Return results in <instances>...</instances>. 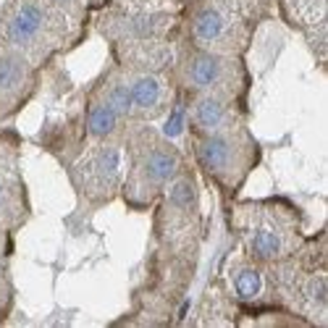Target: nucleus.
<instances>
[{
  "instance_id": "7ed1b4c3",
  "label": "nucleus",
  "mask_w": 328,
  "mask_h": 328,
  "mask_svg": "<svg viewBox=\"0 0 328 328\" xmlns=\"http://www.w3.org/2000/svg\"><path fill=\"white\" fill-rule=\"evenodd\" d=\"M189 76L197 87H210V84L218 82V76H221V63H218L213 55H200V58H194Z\"/></svg>"
},
{
  "instance_id": "f8f14e48",
  "label": "nucleus",
  "mask_w": 328,
  "mask_h": 328,
  "mask_svg": "<svg viewBox=\"0 0 328 328\" xmlns=\"http://www.w3.org/2000/svg\"><path fill=\"white\" fill-rule=\"evenodd\" d=\"M21 76V71H19V66L13 63V60H0V92H6V89H11L13 84H16V79Z\"/></svg>"
},
{
  "instance_id": "0eeeda50",
  "label": "nucleus",
  "mask_w": 328,
  "mask_h": 328,
  "mask_svg": "<svg viewBox=\"0 0 328 328\" xmlns=\"http://www.w3.org/2000/svg\"><path fill=\"white\" fill-rule=\"evenodd\" d=\"M174 171H176V160L168 152H155L147 160V176L152 181H166L174 176Z\"/></svg>"
},
{
  "instance_id": "20e7f679",
  "label": "nucleus",
  "mask_w": 328,
  "mask_h": 328,
  "mask_svg": "<svg viewBox=\"0 0 328 328\" xmlns=\"http://www.w3.org/2000/svg\"><path fill=\"white\" fill-rule=\"evenodd\" d=\"M223 32V16L218 11H202L194 21V35L200 40H215Z\"/></svg>"
},
{
  "instance_id": "2eb2a0df",
  "label": "nucleus",
  "mask_w": 328,
  "mask_h": 328,
  "mask_svg": "<svg viewBox=\"0 0 328 328\" xmlns=\"http://www.w3.org/2000/svg\"><path fill=\"white\" fill-rule=\"evenodd\" d=\"M181 129H184V111H174V116H171L168 123H166V134L176 137V134H181Z\"/></svg>"
},
{
  "instance_id": "1a4fd4ad",
  "label": "nucleus",
  "mask_w": 328,
  "mask_h": 328,
  "mask_svg": "<svg viewBox=\"0 0 328 328\" xmlns=\"http://www.w3.org/2000/svg\"><path fill=\"white\" fill-rule=\"evenodd\" d=\"M113 123H116V111L108 108V105H100V108H95V111L89 113V132L97 134V137L111 132Z\"/></svg>"
},
{
  "instance_id": "f257e3e1",
  "label": "nucleus",
  "mask_w": 328,
  "mask_h": 328,
  "mask_svg": "<svg viewBox=\"0 0 328 328\" xmlns=\"http://www.w3.org/2000/svg\"><path fill=\"white\" fill-rule=\"evenodd\" d=\"M40 21H42V13L35 6H24L11 21V40L19 45H26L29 40H35Z\"/></svg>"
},
{
  "instance_id": "9b49d317",
  "label": "nucleus",
  "mask_w": 328,
  "mask_h": 328,
  "mask_svg": "<svg viewBox=\"0 0 328 328\" xmlns=\"http://www.w3.org/2000/svg\"><path fill=\"white\" fill-rule=\"evenodd\" d=\"M237 291H239V297H255V294L260 291V276H257L255 271L239 273V278H237Z\"/></svg>"
},
{
  "instance_id": "4468645a",
  "label": "nucleus",
  "mask_w": 328,
  "mask_h": 328,
  "mask_svg": "<svg viewBox=\"0 0 328 328\" xmlns=\"http://www.w3.org/2000/svg\"><path fill=\"white\" fill-rule=\"evenodd\" d=\"M116 166H118V155H116L113 150H105V152L100 155V160H97L100 174H103L105 179H111V176L116 174Z\"/></svg>"
},
{
  "instance_id": "f3484780",
  "label": "nucleus",
  "mask_w": 328,
  "mask_h": 328,
  "mask_svg": "<svg viewBox=\"0 0 328 328\" xmlns=\"http://www.w3.org/2000/svg\"><path fill=\"white\" fill-rule=\"evenodd\" d=\"M0 197H3V192H0Z\"/></svg>"
},
{
  "instance_id": "6e6552de",
  "label": "nucleus",
  "mask_w": 328,
  "mask_h": 328,
  "mask_svg": "<svg viewBox=\"0 0 328 328\" xmlns=\"http://www.w3.org/2000/svg\"><path fill=\"white\" fill-rule=\"evenodd\" d=\"M281 237L278 234H273V231H260L257 237L252 239V249H255V255L257 257H276L278 252H281Z\"/></svg>"
},
{
  "instance_id": "f03ea898",
  "label": "nucleus",
  "mask_w": 328,
  "mask_h": 328,
  "mask_svg": "<svg viewBox=\"0 0 328 328\" xmlns=\"http://www.w3.org/2000/svg\"><path fill=\"white\" fill-rule=\"evenodd\" d=\"M200 158H202V163H205L210 171H223L226 163H228V158H231V150L226 145V139L213 137V139H208V142L202 145Z\"/></svg>"
},
{
  "instance_id": "ddd939ff",
  "label": "nucleus",
  "mask_w": 328,
  "mask_h": 328,
  "mask_svg": "<svg viewBox=\"0 0 328 328\" xmlns=\"http://www.w3.org/2000/svg\"><path fill=\"white\" fill-rule=\"evenodd\" d=\"M111 108H113V111H118V113H126L129 108H132V92L123 89V87L113 89L111 92Z\"/></svg>"
},
{
  "instance_id": "423d86ee",
  "label": "nucleus",
  "mask_w": 328,
  "mask_h": 328,
  "mask_svg": "<svg viewBox=\"0 0 328 328\" xmlns=\"http://www.w3.org/2000/svg\"><path fill=\"white\" fill-rule=\"evenodd\" d=\"M221 121H223V105L218 103V100L205 97V100L197 103V123H200V126L213 129V126H218Z\"/></svg>"
},
{
  "instance_id": "9d476101",
  "label": "nucleus",
  "mask_w": 328,
  "mask_h": 328,
  "mask_svg": "<svg viewBox=\"0 0 328 328\" xmlns=\"http://www.w3.org/2000/svg\"><path fill=\"white\" fill-rule=\"evenodd\" d=\"M291 6H294L297 16L307 24L320 21L325 16V0H291Z\"/></svg>"
},
{
  "instance_id": "39448f33",
  "label": "nucleus",
  "mask_w": 328,
  "mask_h": 328,
  "mask_svg": "<svg viewBox=\"0 0 328 328\" xmlns=\"http://www.w3.org/2000/svg\"><path fill=\"white\" fill-rule=\"evenodd\" d=\"M160 97V87L158 82L152 79V76H145V79H139L134 87H132V103H137L139 108H150L155 105Z\"/></svg>"
},
{
  "instance_id": "dca6fc26",
  "label": "nucleus",
  "mask_w": 328,
  "mask_h": 328,
  "mask_svg": "<svg viewBox=\"0 0 328 328\" xmlns=\"http://www.w3.org/2000/svg\"><path fill=\"white\" fill-rule=\"evenodd\" d=\"M174 202H179V205H189L192 202V189H189V184H176V189H174Z\"/></svg>"
}]
</instances>
